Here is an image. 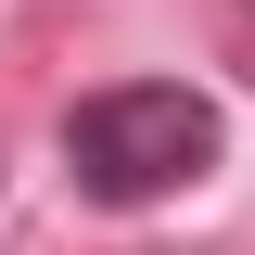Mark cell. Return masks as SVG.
Returning <instances> with one entry per match:
<instances>
[{"instance_id": "6da1fadb", "label": "cell", "mask_w": 255, "mask_h": 255, "mask_svg": "<svg viewBox=\"0 0 255 255\" xmlns=\"http://www.w3.org/2000/svg\"><path fill=\"white\" fill-rule=\"evenodd\" d=\"M217 153H230V115L191 90V77H115V90L64 102V179H77V204H102V217L179 204L191 179H217Z\"/></svg>"}]
</instances>
